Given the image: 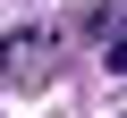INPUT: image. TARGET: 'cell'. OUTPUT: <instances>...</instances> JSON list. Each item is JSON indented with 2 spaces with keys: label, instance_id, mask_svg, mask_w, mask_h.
<instances>
[{
  "label": "cell",
  "instance_id": "obj_1",
  "mask_svg": "<svg viewBox=\"0 0 127 118\" xmlns=\"http://www.w3.org/2000/svg\"><path fill=\"white\" fill-rule=\"evenodd\" d=\"M110 76H127V34H119V42H110Z\"/></svg>",
  "mask_w": 127,
  "mask_h": 118
}]
</instances>
